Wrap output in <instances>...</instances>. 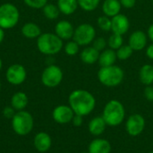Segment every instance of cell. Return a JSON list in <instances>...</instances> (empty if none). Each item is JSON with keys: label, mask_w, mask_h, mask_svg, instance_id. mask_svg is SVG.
<instances>
[{"label": "cell", "mask_w": 153, "mask_h": 153, "mask_svg": "<svg viewBox=\"0 0 153 153\" xmlns=\"http://www.w3.org/2000/svg\"><path fill=\"white\" fill-rule=\"evenodd\" d=\"M145 54L147 56V57L151 60H153V42H152L150 45H148L146 47V51Z\"/></svg>", "instance_id": "cell-37"}, {"label": "cell", "mask_w": 153, "mask_h": 153, "mask_svg": "<svg viewBox=\"0 0 153 153\" xmlns=\"http://www.w3.org/2000/svg\"><path fill=\"white\" fill-rule=\"evenodd\" d=\"M122 5L119 0H104L101 5V10L104 15H107L110 18L120 13Z\"/></svg>", "instance_id": "cell-19"}, {"label": "cell", "mask_w": 153, "mask_h": 153, "mask_svg": "<svg viewBox=\"0 0 153 153\" xmlns=\"http://www.w3.org/2000/svg\"><path fill=\"white\" fill-rule=\"evenodd\" d=\"M2 67H3V62H2V59H1V57H0V71H1V69H2Z\"/></svg>", "instance_id": "cell-40"}, {"label": "cell", "mask_w": 153, "mask_h": 153, "mask_svg": "<svg viewBox=\"0 0 153 153\" xmlns=\"http://www.w3.org/2000/svg\"><path fill=\"white\" fill-rule=\"evenodd\" d=\"M33 145L39 152H47L52 145L51 136L46 132H39L34 136Z\"/></svg>", "instance_id": "cell-15"}, {"label": "cell", "mask_w": 153, "mask_h": 153, "mask_svg": "<svg viewBox=\"0 0 153 153\" xmlns=\"http://www.w3.org/2000/svg\"><path fill=\"white\" fill-rule=\"evenodd\" d=\"M139 80L140 82L145 85H152L153 84V65L150 64L143 65L139 70Z\"/></svg>", "instance_id": "cell-24"}, {"label": "cell", "mask_w": 153, "mask_h": 153, "mask_svg": "<svg viewBox=\"0 0 153 153\" xmlns=\"http://www.w3.org/2000/svg\"><path fill=\"white\" fill-rule=\"evenodd\" d=\"M98 27L105 32H108L111 30V18L107 15H101L97 20Z\"/></svg>", "instance_id": "cell-30"}, {"label": "cell", "mask_w": 153, "mask_h": 153, "mask_svg": "<svg viewBox=\"0 0 153 153\" xmlns=\"http://www.w3.org/2000/svg\"><path fill=\"white\" fill-rule=\"evenodd\" d=\"M22 34L26 39H38L41 35L40 27L34 22H26L22 27Z\"/></svg>", "instance_id": "cell-22"}, {"label": "cell", "mask_w": 153, "mask_h": 153, "mask_svg": "<svg viewBox=\"0 0 153 153\" xmlns=\"http://www.w3.org/2000/svg\"><path fill=\"white\" fill-rule=\"evenodd\" d=\"M11 122L13 132L20 136L28 135L32 131L34 126L32 115L25 110L16 111L15 115L11 119Z\"/></svg>", "instance_id": "cell-5"}, {"label": "cell", "mask_w": 153, "mask_h": 153, "mask_svg": "<svg viewBox=\"0 0 153 153\" xmlns=\"http://www.w3.org/2000/svg\"><path fill=\"white\" fill-rule=\"evenodd\" d=\"M148 36L147 34L141 30H134L128 38V45L133 48L134 51H141L146 48L148 46Z\"/></svg>", "instance_id": "cell-13"}, {"label": "cell", "mask_w": 153, "mask_h": 153, "mask_svg": "<svg viewBox=\"0 0 153 153\" xmlns=\"http://www.w3.org/2000/svg\"><path fill=\"white\" fill-rule=\"evenodd\" d=\"M111 150V143L104 138H96L88 146L89 153H110Z\"/></svg>", "instance_id": "cell-16"}, {"label": "cell", "mask_w": 153, "mask_h": 153, "mask_svg": "<svg viewBox=\"0 0 153 153\" xmlns=\"http://www.w3.org/2000/svg\"><path fill=\"white\" fill-rule=\"evenodd\" d=\"M27 77V72L23 65L20 64H13L10 65L5 73L7 82L12 85H20L23 83Z\"/></svg>", "instance_id": "cell-10"}, {"label": "cell", "mask_w": 153, "mask_h": 153, "mask_svg": "<svg viewBox=\"0 0 153 153\" xmlns=\"http://www.w3.org/2000/svg\"><path fill=\"white\" fill-rule=\"evenodd\" d=\"M43 14L44 16L48 19V20H56V18H58L59 14H60V11L57 7L56 4H47L43 8Z\"/></svg>", "instance_id": "cell-25"}, {"label": "cell", "mask_w": 153, "mask_h": 153, "mask_svg": "<svg viewBox=\"0 0 153 153\" xmlns=\"http://www.w3.org/2000/svg\"><path fill=\"white\" fill-rule=\"evenodd\" d=\"M78 5L85 12H92L96 10L100 4V0H77Z\"/></svg>", "instance_id": "cell-28"}, {"label": "cell", "mask_w": 153, "mask_h": 153, "mask_svg": "<svg viewBox=\"0 0 153 153\" xmlns=\"http://www.w3.org/2000/svg\"><path fill=\"white\" fill-rule=\"evenodd\" d=\"M96 38V30L90 23H82L74 29L73 39L81 47H87Z\"/></svg>", "instance_id": "cell-7"}, {"label": "cell", "mask_w": 153, "mask_h": 153, "mask_svg": "<svg viewBox=\"0 0 153 153\" xmlns=\"http://www.w3.org/2000/svg\"><path fill=\"white\" fill-rule=\"evenodd\" d=\"M130 29V21L128 17L123 13L111 18V31L119 35H125Z\"/></svg>", "instance_id": "cell-12"}, {"label": "cell", "mask_w": 153, "mask_h": 153, "mask_svg": "<svg viewBox=\"0 0 153 153\" xmlns=\"http://www.w3.org/2000/svg\"><path fill=\"white\" fill-rule=\"evenodd\" d=\"M149 153H153V151H152V152H150Z\"/></svg>", "instance_id": "cell-43"}, {"label": "cell", "mask_w": 153, "mask_h": 153, "mask_svg": "<svg viewBox=\"0 0 153 153\" xmlns=\"http://www.w3.org/2000/svg\"><path fill=\"white\" fill-rule=\"evenodd\" d=\"M37 48L43 55L54 56L63 49L64 43L56 33L45 32L37 39Z\"/></svg>", "instance_id": "cell-3"}, {"label": "cell", "mask_w": 153, "mask_h": 153, "mask_svg": "<svg viewBox=\"0 0 153 153\" xmlns=\"http://www.w3.org/2000/svg\"><path fill=\"white\" fill-rule=\"evenodd\" d=\"M134 51L128 44H124L117 50H116L117 59L120 61H126V60L129 59L132 56V55L134 54Z\"/></svg>", "instance_id": "cell-26"}, {"label": "cell", "mask_w": 153, "mask_h": 153, "mask_svg": "<svg viewBox=\"0 0 153 153\" xmlns=\"http://www.w3.org/2000/svg\"><path fill=\"white\" fill-rule=\"evenodd\" d=\"M98 80L99 82L108 88H114L120 85L125 79L124 70L117 65H109L105 67H100L98 71Z\"/></svg>", "instance_id": "cell-4"}, {"label": "cell", "mask_w": 153, "mask_h": 153, "mask_svg": "<svg viewBox=\"0 0 153 153\" xmlns=\"http://www.w3.org/2000/svg\"><path fill=\"white\" fill-rule=\"evenodd\" d=\"M74 116V112L69 105H59L56 106L52 111L53 120L60 125H65L72 122Z\"/></svg>", "instance_id": "cell-11"}, {"label": "cell", "mask_w": 153, "mask_h": 153, "mask_svg": "<svg viewBox=\"0 0 153 153\" xmlns=\"http://www.w3.org/2000/svg\"><path fill=\"white\" fill-rule=\"evenodd\" d=\"M4 39V30L0 27V44L3 42Z\"/></svg>", "instance_id": "cell-39"}, {"label": "cell", "mask_w": 153, "mask_h": 153, "mask_svg": "<svg viewBox=\"0 0 153 153\" xmlns=\"http://www.w3.org/2000/svg\"><path fill=\"white\" fill-rule=\"evenodd\" d=\"M100 51L94 48L92 46L85 47L80 53V58L82 63L86 65H94L99 60Z\"/></svg>", "instance_id": "cell-18"}, {"label": "cell", "mask_w": 153, "mask_h": 153, "mask_svg": "<svg viewBox=\"0 0 153 153\" xmlns=\"http://www.w3.org/2000/svg\"><path fill=\"white\" fill-rule=\"evenodd\" d=\"M107 42L109 48L113 50H117L122 45H124V38L122 35L112 32V34L108 37Z\"/></svg>", "instance_id": "cell-27"}, {"label": "cell", "mask_w": 153, "mask_h": 153, "mask_svg": "<svg viewBox=\"0 0 153 153\" xmlns=\"http://www.w3.org/2000/svg\"><path fill=\"white\" fill-rule=\"evenodd\" d=\"M10 103L11 106L16 111H21V110H24L25 108L28 106L29 99L26 93L22 91H17L12 96Z\"/></svg>", "instance_id": "cell-21"}, {"label": "cell", "mask_w": 153, "mask_h": 153, "mask_svg": "<svg viewBox=\"0 0 153 153\" xmlns=\"http://www.w3.org/2000/svg\"><path fill=\"white\" fill-rule=\"evenodd\" d=\"M71 123L73 124L74 126H75V127H80V126H82V125L83 124V117H82V116H80V115H75V114H74V117H73Z\"/></svg>", "instance_id": "cell-35"}, {"label": "cell", "mask_w": 153, "mask_h": 153, "mask_svg": "<svg viewBox=\"0 0 153 153\" xmlns=\"http://www.w3.org/2000/svg\"><path fill=\"white\" fill-rule=\"evenodd\" d=\"M0 89H1V81H0Z\"/></svg>", "instance_id": "cell-42"}, {"label": "cell", "mask_w": 153, "mask_h": 153, "mask_svg": "<svg viewBox=\"0 0 153 153\" xmlns=\"http://www.w3.org/2000/svg\"><path fill=\"white\" fill-rule=\"evenodd\" d=\"M74 25L67 20H61L59 21L55 26V33L64 41V40H70L74 37Z\"/></svg>", "instance_id": "cell-14"}, {"label": "cell", "mask_w": 153, "mask_h": 153, "mask_svg": "<svg viewBox=\"0 0 153 153\" xmlns=\"http://www.w3.org/2000/svg\"><path fill=\"white\" fill-rule=\"evenodd\" d=\"M145 118L141 114H133L126 122V130L130 136L136 137L142 134L145 129Z\"/></svg>", "instance_id": "cell-9"}, {"label": "cell", "mask_w": 153, "mask_h": 153, "mask_svg": "<svg viewBox=\"0 0 153 153\" xmlns=\"http://www.w3.org/2000/svg\"><path fill=\"white\" fill-rule=\"evenodd\" d=\"M64 74L62 69L56 65H48L41 74V82L48 88L57 87L63 81Z\"/></svg>", "instance_id": "cell-8"}, {"label": "cell", "mask_w": 153, "mask_h": 153, "mask_svg": "<svg viewBox=\"0 0 153 153\" xmlns=\"http://www.w3.org/2000/svg\"><path fill=\"white\" fill-rule=\"evenodd\" d=\"M119 2L122 7H125L126 9H131L136 4V0H119Z\"/></svg>", "instance_id": "cell-36"}, {"label": "cell", "mask_w": 153, "mask_h": 153, "mask_svg": "<svg viewBox=\"0 0 153 153\" xmlns=\"http://www.w3.org/2000/svg\"><path fill=\"white\" fill-rule=\"evenodd\" d=\"M56 5L60 13L65 15L73 14L79 7L77 0H57Z\"/></svg>", "instance_id": "cell-23"}, {"label": "cell", "mask_w": 153, "mask_h": 153, "mask_svg": "<svg viewBox=\"0 0 153 153\" xmlns=\"http://www.w3.org/2000/svg\"><path fill=\"white\" fill-rule=\"evenodd\" d=\"M3 117L4 118H7V119H12L13 117V116L15 115L16 113V110L12 107V106H9V107H5L3 111Z\"/></svg>", "instance_id": "cell-33"}, {"label": "cell", "mask_w": 153, "mask_h": 153, "mask_svg": "<svg viewBox=\"0 0 153 153\" xmlns=\"http://www.w3.org/2000/svg\"><path fill=\"white\" fill-rule=\"evenodd\" d=\"M108 126L107 123L105 122L102 116H98L93 117L88 125V130L93 136H100L106 130Z\"/></svg>", "instance_id": "cell-17"}, {"label": "cell", "mask_w": 153, "mask_h": 153, "mask_svg": "<svg viewBox=\"0 0 153 153\" xmlns=\"http://www.w3.org/2000/svg\"><path fill=\"white\" fill-rule=\"evenodd\" d=\"M117 60V56L116 50H113L108 48L100 53L98 63L100 67H105V66L115 65Z\"/></svg>", "instance_id": "cell-20"}, {"label": "cell", "mask_w": 153, "mask_h": 153, "mask_svg": "<svg viewBox=\"0 0 153 153\" xmlns=\"http://www.w3.org/2000/svg\"><path fill=\"white\" fill-rule=\"evenodd\" d=\"M81 153H89L88 152H81Z\"/></svg>", "instance_id": "cell-41"}, {"label": "cell", "mask_w": 153, "mask_h": 153, "mask_svg": "<svg viewBox=\"0 0 153 153\" xmlns=\"http://www.w3.org/2000/svg\"><path fill=\"white\" fill-rule=\"evenodd\" d=\"M91 46L94 48H96L98 51L101 52L104 49H106V48L108 46V42H107V39L105 38H103V37H98V38H95V39L92 41Z\"/></svg>", "instance_id": "cell-31"}, {"label": "cell", "mask_w": 153, "mask_h": 153, "mask_svg": "<svg viewBox=\"0 0 153 153\" xmlns=\"http://www.w3.org/2000/svg\"><path fill=\"white\" fill-rule=\"evenodd\" d=\"M68 104L75 115L86 117L95 109L96 99L91 92L86 90L77 89L70 93Z\"/></svg>", "instance_id": "cell-1"}, {"label": "cell", "mask_w": 153, "mask_h": 153, "mask_svg": "<svg viewBox=\"0 0 153 153\" xmlns=\"http://www.w3.org/2000/svg\"><path fill=\"white\" fill-rule=\"evenodd\" d=\"M23 2L32 9H42L48 4V0H23Z\"/></svg>", "instance_id": "cell-32"}, {"label": "cell", "mask_w": 153, "mask_h": 153, "mask_svg": "<svg viewBox=\"0 0 153 153\" xmlns=\"http://www.w3.org/2000/svg\"><path fill=\"white\" fill-rule=\"evenodd\" d=\"M102 117L108 126L116 127L120 126L126 117V108L123 103L117 100L108 101L103 108Z\"/></svg>", "instance_id": "cell-2"}, {"label": "cell", "mask_w": 153, "mask_h": 153, "mask_svg": "<svg viewBox=\"0 0 153 153\" xmlns=\"http://www.w3.org/2000/svg\"><path fill=\"white\" fill-rule=\"evenodd\" d=\"M20 20L19 9L11 3H4L0 5V27L9 30L15 27Z\"/></svg>", "instance_id": "cell-6"}, {"label": "cell", "mask_w": 153, "mask_h": 153, "mask_svg": "<svg viewBox=\"0 0 153 153\" xmlns=\"http://www.w3.org/2000/svg\"><path fill=\"white\" fill-rule=\"evenodd\" d=\"M147 36L148 38L150 39V40L153 42V23L151 24L148 28V30H147Z\"/></svg>", "instance_id": "cell-38"}, {"label": "cell", "mask_w": 153, "mask_h": 153, "mask_svg": "<svg viewBox=\"0 0 153 153\" xmlns=\"http://www.w3.org/2000/svg\"><path fill=\"white\" fill-rule=\"evenodd\" d=\"M80 45L75 42L74 39L68 40L65 45H64V51L67 56H75L79 53L80 51Z\"/></svg>", "instance_id": "cell-29"}, {"label": "cell", "mask_w": 153, "mask_h": 153, "mask_svg": "<svg viewBox=\"0 0 153 153\" xmlns=\"http://www.w3.org/2000/svg\"><path fill=\"white\" fill-rule=\"evenodd\" d=\"M143 96L148 101L153 102V85L145 86L143 90Z\"/></svg>", "instance_id": "cell-34"}]
</instances>
